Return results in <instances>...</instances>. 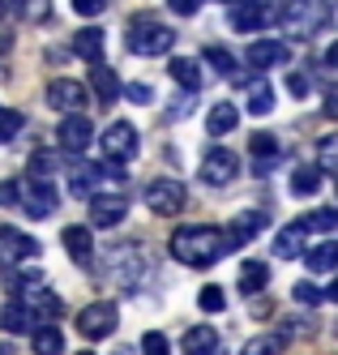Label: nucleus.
<instances>
[{
    "instance_id": "f257e3e1",
    "label": "nucleus",
    "mask_w": 338,
    "mask_h": 355,
    "mask_svg": "<svg viewBox=\"0 0 338 355\" xmlns=\"http://www.w3.org/2000/svg\"><path fill=\"white\" fill-rule=\"evenodd\" d=\"M167 248H171V257L176 261H185V266H214L223 252H231L236 244H231V236H223L219 227H180V232L167 240Z\"/></svg>"
},
{
    "instance_id": "f03ea898",
    "label": "nucleus",
    "mask_w": 338,
    "mask_h": 355,
    "mask_svg": "<svg viewBox=\"0 0 338 355\" xmlns=\"http://www.w3.org/2000/svg\"><path fill=\"white\" fill-rule=\"evenodd\" d=\"M282 26H287L296 39H313L326 21H330V9H326V0H282Z\"/></svg>"
},
{
    "instance_id": "7ed1b4c3",
    "label": "nucleus",
    "mask_w": 338,
    "mask_h": 355,
    "mask_svg": "<svg viewBox=\"0 0 338 355\" xmlns=\"http://www.w3.org/2000/svg\"><path fill=\"white\" fill-rule=\"evenodd\" d=\"M124 43H128V52H133V56H167L171 47H176V31L163 26V21H154V17H137Z\"/></svg>"
},
{
    "instance_id": "20e7f679",
    "label": "nucleus",
    "mask_w": 338,
    "mask_h": 355,
    "mask_svg": "<svg viewBox=\"0 0 338 355\" xmlns=\"http://www.w3.org/2000/svg\"><path fill=\"white\" fill-rule=\"evenodd\" d=\"M39 252H43V248H39L35 236L17 232V227H0V270H5V274H13V270L26 266V261H35Z\"/></svg>"
},
{
    "instance_id": "39448f33",
    "label": "nucleus",
    "mask_w": 338,
    "mask_h": 355,
    "mask_svg": "<svg viewBox=\"0 0 338 355\" xmlns=\"http://www.w3.org/2000/svg\"><path fill=\"white\" fill-rule=\"evenodd\" d=\"M17 206L31 218H47V214H56L60 197L47 184V175H31V180H22V189H17Z\"/></svg>"
},
{
    "instance_id": "423d86ee",
    "label": "nucleus",
    "mask_w": 338,
    "mask_h": 355,
    "mask_svg": "<svg viewBox=\"0 0 338 355\" xmlns=\"http://www.w3.org/2000/svg\"><path fill=\"white\" fill-rule=\"evenodd\" d=\"M137 146H142V137H137V129H133L128 120L108 124V129H103V137H99L103 159H112V163H128V159L137 155Z\"/></svg>"
},
{
    "instance_id": "0eeeda50",
    "label": "nucleus",
    "mask_w": 338,
    "mask_h": 355,
    "mask_svg": "<svg viewBox=\"0 0 338 355\" xmlns=\"http://www.w3.org/2000/svg\"><path fill=\"white\" fill-rule=\"evenodd\" d=\"M116 321H120L116 304H108V300H94V304H86V309L77 313V334H82V338H90V343H99V338H108L112 329H116Z\"/></svg>"
},
{
    "instance_id": "6e6552de",
    "label": "nucleus",
    "mask_w": 338,
    "mask_h": 355,
    "mask_svg": "<svg viewBox=\"0 0 338 355\" xmlns=\"http://www.w3.org/2000/svg\"><path fill=\"white\" fill-rule=\"evenodd\" d=\"M270 21H278V13L270 5H262V0H236V5L227 9V26L236 35H253V31L270 26Z\"/></svg>"
},
{
    "instance_id": "1a4fd4ad",
    "label": "nucleus",
    "mask_w": 338,
    "mask_h": 355,
    "mask_svg": "<svg viewBox=\"0 0 338 355\" xmlns=\"http://www.w3.org/2000/svg\"><path fill=\"white\" fill-rule=\"evenodd\" d=\"M142 274H146V257H142V248H133V244L112 248V278H116L124 291H137V287H142Z\"/></svg>"
},
{
    "instance_id": "9d476101",
    "label": "nucleus",
    "mask_w": 338,
    "mask_h": 355,
    "mask_svg": "<svg viewBox=\"0 0 338 355\" xmlns=\"http://www.w3.org/2000/svg\"><path fill=\"white\" fill-rule=\"evenodd\" d=\"M146 206H150L154 214H163V218L180 214V210H185V184H180V180H150Z\"/></svg>"
},
{
    "instance_id": "9b49d317",
    "label": "nucleus",
    "mask_w": 338,
    "mask_h": 355,
    "mask_svg": "<svg viewBox=\"0 0 338 355\" xmlns=\"http://www.w3.org/2000/svg\"><path fill=\"white\" fill-rule=\"evenodd\" d=\"M197 175H201V184H210V189H223V184H231V180L240 175V159L231 155V150H210Z\"/></svg>"
},
{
    "instance_id": "f8f14e48",
    "label": "nucleus",
    "mask_w": 338,
    "mask_h": 355,
    "mask_svg": "<svg viewBox=\"0 0 338 355\" xmlns=\"http://www.w3.org/2000/svg\"><path fill=\"white\" fill-rule=\"evenodd\" d=\"M90 137H94V124L82 112H69L60 120V129H56V141H60V150H69V155H82L90 146Z\"/></svg>"
},
{
    "instance_id": "ddd939ff",
    "label": "nucleus",
    "mask_w": 338,
    "mask_h": 355,
    "mask_svg": "<svg viewBox=\"0 0 338 355\" xmlns=\"http://www.w3.org/2000/svg\"><path fill=\"white\" fill-rule=\"evenodd\" d=\"M47 107H56V112H82L86 107V86L82 82H73V78H56L47 86Z\"/></svg>"
},
{
    "instance_id": "4468645a",
    "label": "nucleus",
    "mask_w": 338,
    "mask_h": 355,
    "mask_svg": "<svg viewBox=\"0 0 338 355\" xmlns=\"http://www.w3.org/2000/svg\"><path fill=\"white\" fill-rule=\"evenodd\" d=\"M124 214H128V197L124 193H99L90 201V223L94 227H116V223H124Z\"/></svg>"
},
{
    "instance_id": "2eb2a0df",
    "label": "nucleus",
    "mask_w": 338,
    "mask_h": 355,
    "mask_svg": "<svg viewBox=\"0 0 338 355\" xmlns=\"http://www.w3.org/2000/svg\"><path fill=\"white\" fill-rule=\"evenodd\" d=\"M244 60H248L253 69H274V64L287 60V43H278V39H257L248 52H244Z\"/></svg>"
},
{
    "instance_id": "dca6fc26",
    "label": "nucleus",
    "mask_w": 338,
    "mask_h": 355,
    "mask_svg": "<svg viewBox=\"0 0 338 355\" xmlns=\"http://www.w3.org/2000/svg\"><path fill=\"white\" fill-rule=\"evenodd\" d=\"M90 86H94L103 107H112L116 98H120V90H124L120 78H116V69H108V64H90Z\"/></svg>"
},
{
    "instance_id": "f3484780",
    "label": "nucleus",
    "mask_w": 338,
    "mask_h": 355,
    "mask_svg": "<svg viewBox=\"0 0 338 355\" xmlns=\"http://www.w3.org/2000/svg\"><path fill=\"white\" fill-rule=\"evenodd\" d=\"M304 236H308V227H304V223L282 227V232L274 236V257H278V261H296L300 252H304Z\"/></svg>"
},
{
    "instance_id": "a211bd4d",
    "label": "nucleus",
    "mask_w": 338,
    "mask_h": 355,
    "mask_svg": "<svg viewBox=\"0 0 338 355\" xmlns=\"http://www.w3.org/2000/svg\"><path fill=\"white\" fill-rule=\"evenodd\" d=\"M103 47H108V35H103L99 26H86V31L73 35V56H82V60H90V64H99Z\"/></svg>"
},
{
    "instance_id": "6ab92c4d",
    "label": "nucleus",
    "mask_w": 338,
    "mask_h": 355,
    "mask_svg": "<svg viewBox=\"0 0 338 355\" xmlns=\"http://www.w3.org/2000/svg\"><path fill=\"white\" fill-rule=\"evenodd\" d=\"M65 248H69V257L77 266H90L94 257V236H90V227H65Z\"/></svg>"
},
{
    "instance_id": "aec40b11",
    "label": "nucleus",
    "mask_w": 338,
    "mask_h": 355,
    "mask_svg": "<svg viewBox=\"0 0 338 355\" xmlns=\"http://www.w3.org/2000/svg\"><path fill=\"white\" fill-rule=\"evenodd\" d=\"M180 347H185V355H210L219 347V334L210 325H189L185 338H180Z\"/></svg>"
},
{
    "instance_id": "412c9836",
    "label": "nucleus",
    "mask_w": 338,
    "mask_h": 355,
    "mask_svg": "<svg viewBox=\"0 0 338 355\" xmlns=\"http://www.w3.org/2000/svg\"><path fill=\"white\" fill-rule=\"evenodd\" d=\"M236 120H240L236 103H214V107H210V116H205V129H210L214 137H227L231 129H236Z\"/></svg>"
},
{
    "instance_id": "4be33fe9",
    "label": "nucleus",
    "mask_w": 338,
    "mask_h": 355,
    "mask_svg": "<svg viewBox=\"0 0 338 355\" xmlns=\"http://www.w3.org/2000/svg\"><path fill=\"white\" fill-rule=\"evenodd\" d=\"M167 73H171V82H180L185 90H201V64H197V60L176 56V60L167 64Z\"/></svg>"
},
{
    "instance_id": "5701e85b",
    "label": "nucleus",
    "mask_w": 338,
    "mask_h": 355,
    "mask_svg": "<svg viewBox=\"0 0 338 355\" xmlns=\"http://www.w3.org/2000/svg\"><path fill=\"white\" fill-rule=\"evenodd\" d=\"M0 321H5V329H17V334H22V329H39V317H35V309L26 300H13Z\"/></svg>"
},
{
    "instance_id": "b1692460",
    "label": "nucleus",
    "mask_w": 338,
    "mask_h": 355,
    "mask_svg": "<svg viewBox=\"0 0 338 355\" xmlns=\"http://www.w3.org/2000/svg\"><path fill=\"white\" fill-rule=\"evenodd\" d=\"M266 283H270V266L266 261H244L240 266V291L244 295H257Z\"/></svg>"
},
{
    "instance_id": "393cba45",
    "label": "nucleus",
    "mask_w": 338,
    "mask_h": 355,
    "mask_svg": "<svg viewBox=\"0 0 338 355\" xmlns=\"http://www.w3.org/2000/svg\"><path fill=\"white\" fill-rule=\"evenodd\" d=\"M317 189H321V167L304 163V167L291 171V193H296V197H313Z\"/></svg>"
},
{
    "instance_id": "a878e982",
    "label": "nucleus",
    "mask_w": 338,
    "mask_h": 355,
    "mask_svg": "<svg viewBox=\"0 0 338 355\" xmlns=\"http://www.w3.org/2000/svg\"><path fill=\"white\" fill-rule=\"evenodd\" d=\"M262 227H266V214L262 210H248V214H240L236 218V232H231V244H248V240H257V232H262Z\"/></svg>"
},
{
    "instance_id": "bb28decb",
    "label": "nucleus",
    "mask_w": 338,
    "mask_h": 355,
    "mask_svg": "<svg viewBox=\"0 0 338 355\" xmlns=\"http://www.w3.org/2000/svg\"><path fill=\"white\" fill-rule=\"evenodd\" d=\"M338 266V240H326L317 248H308V270L313 274H330Z\"/></svg>"
},
{
    "instance_id": "cd10ccee",
    "label": "nucleus",
    "mask_w": 338,
    "mask_h": 355,
    "mask_svg": "<svg viewBox=\"0 0 338 355\" xmlns=\"http://www.w3.org/2000/svg\"><path fill=\"white\" fill-rule=\"evenodd\" d=\"M35 355H65V334L56 325H39L35 329Z\"/></svg>"
},
{
    "instance_id": "c85d7f7f",
    "label": "nucleus",
    "mask_w": 338,
    "mask_h": 355,
    "mask_svg": "<svg viewBox=\"0 0 338 355\" xmlns=\"http://www.w3.org/2000/svg\"><path fill=\"white\" fill-rule=\"evenodd\" d=\"M22 300L35 309V317H39V313H43V317H56V313L65 309V304L56 300V291H39V287H26V295H22Z\"/></svg>"
},
{
    "instance_id": "c756f323",
    "label": "nucleus",
    "mask_w": 338,
    "mask_h": 355,
    "mask_svg": "<svg viewBox=\"0 0 338 355\" xmlns=\"http://www.w3.org/2000/svg\"><path fill=\"white\" fill-rule=\"evenodd\" d=\"M282 347H287V338H282L278 329H274V334H257V338H248L240 355H278Z\"/></svg>"
},
{
    "instance_id": "7c9ffc66",
    "label": "nucleus",
    "mask_w": 338,
    "mask_h": 355,
    "mask_svg": "<svg viewBox=\"0 0 338 355\" xmlns=\"http://www.w3.org/2000/svg\"><path fill=\"white\" fill-rule=\"evenodd\" d=\"M317 167L338 175V133H326V137L317 141Z\"/></svg>"
},
{
    "instance_id": "2f4dec72",
    "label": "nucleus",
    "mask_w": 338,
    "mask_h": 355,
    "mask_svg": "<svg viewBox=\"0 0 338 355\" xmlns=\"http://www.w3.org/2000/svg\"><path fill=\"white\" fill-rule=\"evenodd\" d=\"M248 90H253V94H248V112H253V116H270V107H274L270 86H266V82H253Z\"/></svg>"
},
{
    "instance_id": "473e14b6",
    "label": "nucleus",
    "mask_w": 338,
    "mask_h": 355,
    "mask_svg": "<svg viewBox=\"0 0 338 355\" xmlns=\"http://www.w3.org/2000/svg\"><path fill=\"white\" fill-rule=\"evenodd\" d=\"M248 150H253V159H278V137L274 133H253Z\"/></svg>"
},
{
    "instance_id": "72a5a7b5",
    "label": "nucleus",
    "mask_w": 338,
    "mask_h": 355,
    "mask_svg": "<svg viewBox=\"0 0 338 355\" xmlns=\"http://www.w3.org/2000/svg\"><path fill=\"white\" fill-rule=\"evenodd\" d=\"M9 5L26 17V21H43L51 13V0H9Z\"/></svg>"
},
{
    "instance_id": "f704fd0d",
    "label": "nucleus",
    "mask_w": 338,
    "mask_h": 355,
    "mask_svg": "<svg viewBox=\"0 0 338 355\" xmlns=\"http://www.w3.org/2000/svg\"><path fill=\"white\" fill-rule=\"evenodd\" d=\"M308 232H330V227H338V214L334 210H313V214H304L300 218Z\"/></svg>"
},
{
    "instance_id": "c9c22d12",
    "label": "nucleus",
    "mask_w": 338,
    "mask_h": 355,
    "mask_svg": "<svg viewBox=\"0 0 338 355\" xmlns=\"http://www.w3.org/2000/svg\"><path fill=\"white\" fill-rule=\"evenodd\" d=\"M197 304H201L205 313H223V309H227V295H223L219 287H201V291H197Z\"/></svg>"
},
{
    "instance_id": "e433bc0d",
    "label": "nucleus",
    "mask_w": 338,
    "mask_h": 355,
    "mask_svg": "<svg viewBox=\"0 0 338 355\" xmlns=\"http://www.w3.org/2000/svg\"><path fill=\"white\" fill-rule=\"evenodd\" d=\"M56 155H51V150H35V155H31V175H51V171H56Z\"/></svg>"
},
{
    "instance_id": "4c0bfd02",
    "label": "nucleus",
    "mask_w": 338,
    "mask_h": 355,
    "mask_svg": "<svg viewBox=\"0 0 338 355\" xmlns=\"http://www.w3.org/2000/svg\"><path fill=\"white\" fill-rule=\"evenodd\" d=\"M22 112H0V141H13L17 133H22Z\"/></svg>"
},
{
    "instance_id": "58836bf2",
    "label": "nucleus",
    "mask_w": 338,
    "mask_h": 355,
    "mask_svg": "<svg viewBox=\"0 0 338 355\" xmlns=\"http://www.w3.org/2000/svg\"><path fill=\"white\" fill-rule=\"evenodd\" d=\"M142 355H171V347H167V338L159 334V329L142 334Z\"/></svg>"
},
{
    "instance_id": "ea45409f",
    "label": "nucleus",
    "mask_w": 338,
    "mask_h": 355,
    "mask_svg": "<svg viewBox=\"0 0 338 355\" xmlns=\"http://www.w3.org/2000/svg\"><path fill=\"white\" fill-rule=\"evenodd\" d=\"M291 295H296L300 304H313V309H317V304L326 300V291H321L317 283H296V287H291Z\"/></svg>"
},
{
    "instance_id": "a19ab883",
    "label": "nucleus",
    "mask_w": 338,
    "mask_h": 355,
    "mask_svg": "<svg viewBox=\"0 0 338 355\" xmlns=\"http://www.w3.org/2000/svg\"><path fill=\"white\" fill-rule=\"evenodd\" d=\"M124 98H128V103H137V107H146V103H154V86L133 82V86H124Z\"/></svg>"
},
{
    "instance_id": "79ce46f5",
    "label": "nucleus",
    "mask_w": 338,
    "mask_h": 355,
    "mask_svg": "<svg viewBox=\"0 0 338 355\" xmlns=\"http://www.w3.org/2000/svg\"><path fill=\"white\" fill-rule=\"evenodd\" d=\"M205 60H210L219 73H231V69H236V64H231V52H227V47H205Z\"/></svg>"
},
{
    "instance_id": "37998d69",
    "label": "nucleus",
    "mask_w": 338,
    "mask_h": 355,
    "mask_svg": "<svg viewBox=\"0 0 338 355\" xmlns=\"http://www.w3.org/2000/svg\"><path fill=\"white\" fill-rule=\"evenodd\" d=\"M103 9H108V0H73V13H82V17H99Z\"/></svg>"
},
{
    "instance_id": "c03bdc74",
    "label": "nucleus",
    "mask_w": 338,
    "mask_h": 355,
    "mask_svg": "<svg viewBox=\"0 0 338 355\" xmlns=\"http://www.w3.org/2000/svg\"><path fill=\"white\" fill-rule=\"evenodd\" d=\"M287 90H291L296 98H304V94H308V78H304V73H291V78H287Z\"/></svg>"
},
{
    "instance_id": "a18cd8bd",
    "label": "nucleus",
    "mask_w": 338,
    "mask_h": 355,
    "mask_svg": "<svg viewBox=\"0 0 338 355\" xmlns=\"http://www.w3.org/2000/svg\"><path fill=\"white\" fill-rule=\"evenodd\" d=\"M167 5H171V13H185V17H189V13L201 9V0H167Z\"/></svg>"
},
{
    "instance_id": "49530a36",
    "label": "nucleus",
    "mask_w": 338,
    "mask_h": 355,
    "mask_svg": "<svg viewBox=\"0 0 338 355\" xmlns=\"http://www.w3.org/2000/svg\"><path fill=\"white\" fill-rule=\"evenodd\" d=\"M326 64H330V69H338V43H330V52H326Z\"/></svg>"
},
{
    "instance_id": "de8ad7c7",
    "label": "nucleus",
    "mask_w": 338,
    "mask_h": 355,
    "mask_svg": "<svg viewBox=\"0 0 338 355\" xmlns=\"http://www.w3.org/2000/svg\"><path fill=\"white\" fill-rule=\"evenodd\" d=\"M326 300H334V304H338V278H334V283H330V291H326Z\"/></svg>"
},
{
    "instance_id": "09e8293b",
    "label": "nucleus",
    "mask_w": 338,
    "mask_h": 355,
    "mask_svg": "<svg viewBox=\"0 0 338 355\" xmlns=\"http://www.w3.org/2000/svg\"><path fill=\"white\" fill-rule=\"evenodd\" d=\"M0 355H17V351H13V347H9V343H0Z\"/></svg>"
},
{
    "instance_id": "8fccbe9b",
    "label": "nucleus",
    "mask_w": 338,
    "mask_h": 355,
    "mask_svg": "<svg viewBox=\"0 0 338 355\" xmlns=\"http://www.w3.org/2000/svg\"><path fill=\"white\" fill-rule=\"evenodd\" d=\"M5 13H9V0H0V21H5Z\"/></svg>"
},
{
    "instance_id": "3c124183",
    "label": "nucleus",
    "mask_w": 338,
    "mask_h": 355,
    "mask_svg": "<svg viewBox=\"0 0 338 355\" xmlns=\"http://www.w3.org/2000/svg\"><path fill=\"white\" fill-rule=\"evenodd\" d=\"M82 355H90V351H82Z\"/></svg>"
}]
</instances>
